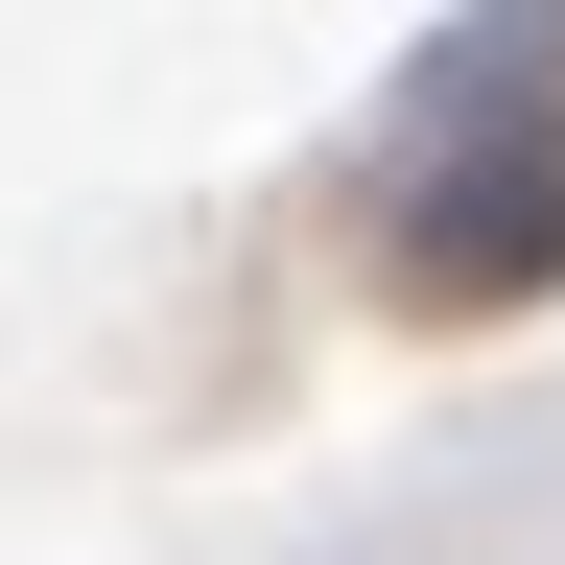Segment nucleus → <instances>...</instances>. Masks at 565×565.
<instances>
[{"instance_id":"1","label":"nucleus","mask_w":565,"mask_h":565,"mask_svg":"<svg viewBox=\"0 0 565 565\" xmlns=\"http://www.w3.org/2000/svg\"><path fill=\"white\" fill-rule=\"evenodd\" d=\"M565 282V118H494L401 189V307H542Z\"/></svg>"}]
</instances>
